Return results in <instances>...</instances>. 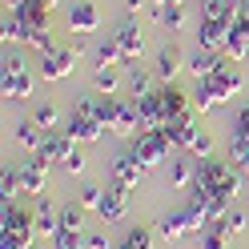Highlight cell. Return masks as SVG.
<instances>
[{"mask_svg":"<svg viewBox=\"0 0 249 249\" xmlns=\"http://www.w3.org/2000/svg\"><path fill=\"white\" fill-rule=\"evenodd\" d=\"M241 177L229 161H217V157H205V161H197V189H205V193H217V197H241Z\"/></svg>","mask_w":249,"mask_h":249,"instance_id":"6da1fadb","label":"cell"},{"mask_svg":"<svg viewBox=\"0 0 249 249\" xmlns=\"http://www.w3.org/2000/svg\"><path fill=\"white\" fill-rule=\"evenodd\" d=\"M0 237L17 241V245H33L36 237V209H24V205H0Z\"/></svg>","mask_w":249,"mask_h":249,"instance_id":"7a4b0ae2","label":"cell"},{"mask_svg":"<svg viewBox=\"0 0 249 249\" xmlns=\"http://www.w3.org/2000/svg\"><path fill=\"white\" fill-rule=\"evenodd\" d=\"M169 149H173V145H169L157 129H141L137 137H129V153H133V157L141 161L145 169L165 165V161H169Z\"/></svg>","mask_w":249,"mask_h":249,"instance_id":"3957f363","label":"cell"},{"mask_svg":"<svg viewBox=\"0 0 249 249\" xmlns=\"http://www.w3.org/2000/svg\"><path fill=\"white\" fill-rule=\"evenodd\" d=\"M161 137L173 149H181V153H189L193 149V141L201 137V129H197V121H193V113H185V117H173V121H165V129H157Z\"/></svg>","mask_w":249,"mask_h":249,"instance_id":"277c9868","label":"cell"},{"mask_svg":"<svg viewBox=\"0 0 249 249\" xmlns=\"http://www.w3.org/2000/svg\"><path fill=\"white\" fill-rule=\"evenodd\" d=\"M65 24H69V33L89 36V33H97V28H101V12H97L92 0H72L69 12H65Z\"/></svg>","mask_w":249,"mask_h":249,"instance_id":"5b68a950","label":"cell"},{"mask_svg":"<svg viewBox=\"0 0 249 249\" xmlns=\"http://www.w3.org/2000/svg\"><path fill=\"white\" fill-rule=\"evenodd\" d=\"M76 141L65 133V129H56V133H44V141H40V149H36V157L44 161V165H65L69 157H72V149Z\"/></svg>","mask_w":249,"mask_h":249,"instance_id":"8992f818","label":"cell"},{"mask_svg":"<svg viewBox=\"0 0 249 249\" xmlns=\"http://www.w3.org/2000/svg\"><path fill=\"white\" fill-rule=\"evenodd\" d=\"M181 69H185L181 49H177L173 40L161 44V49H157V60H153V72H157V81H161V85H173V76H177Z\"/></svg>","mask_w":249,"mask_h":249,"instance_id":"52a82bcc","label":"cell"},{"mask_svg":"<svg viewBox=\"0 0 249 249\" xmlns=\"http://www.w3.org/2000/svg\"><path fill=\"white\" fill-rule=\"evenodd\" d=\"M145 173H149V169L137 161L133 153H121V157L113 161V185H121V189H137Z\"/></svg>","mask_w":249,"mask_h":249,"instance_id":"ba28073f","label":"cell"},{"mask_svg":"<svg viewBox=\"0 0 249 249\" xmlns=\"http://www.w3.org/2000/svg\"><path fill=\"white\" fill-rule=\"evenodd\" d=\"M97 217H101L105 225H117V221H124V217H129V189H121V185H113V189L105 193V201H101Z\"/></svg>","mask_w":249,"mask_h":249,"instance_id":"9c48e42d","label":"cell"},{"mask_svg":"<svg viewBox=\"0 0 249 249\" xmlns=\"http://www.w3.org/2000/svg\"><path fill=\"white\" fill-rule=\"evenodd\" d=\"M157 105H161L165 121H173V117H185V113H193V105H189V92H181L177 85H161V89H157Z\"/></svg>","mask_w":249,"mask_h":249,"instance_id":"30bf717a","label":"cell"},{"mask_svg":"<svg viewBox=\"0 0 249 249\" xmlns=\"http://www.w3.org/2000/svg\"><path fill=\"white\" fill-rule=\"evenodd\" d=\"M65 133L72 137V141H85V145H97L101 137L108 133L101 121H92V117H81V113H72L69 121H65Z\"/></svg>","mask_w":249,"mask_h":249,"instance_id":"8fae6325","label":"cell"},{"mask_svg":"<svg viewBox=\"0 0 249 249\" xmlns=\"http://www.w3.org/2000/svg\"><path fill=\"white\" fill-rule=\"evenodd\" d=\"M185 233H205L189 209H177V213L161 217V237H165V241H177V237H185Z\"/></svg>","mask_w":249,"mask_h":249,"instance_id":"7c38bea8","label":"cell"},{"mask_svg":"<svg viewBox=\"0 0 249 249\" xmlns=\"http://www.w3.org/2000/svg\"><path fill=\"white\" fill-rule=\"evenodd\" d=\"M113 40L121 44L124 60H137V56L145 53V33H141V24H137V20H124L117 33H113Z\"/></svg>","mask_w":249,"mask_h":249,"instance_id":"4fadbf2b","label":"cell"},{"mask_svg":"<svg viewBox=\"0 0 249 249\" xmlns=\"http://www.w3.org/2000/svg\"><path fill=\"white\" fill-rule=\"evenodd\" d=\"M72 60H76L72 49H56L53 56H40V81H65L72 72Z\"/></svg>","mask_w":249,"mask_h":249,"instance_id":"5bb4252c","label":"cell"},{"mask_svg":"<svg viewBox=\"0 0 249 249\" xmlns=\"http://www.w3.org/2000/svg\"><path fill=\"white\" fill-rule=\"evenodd\" d=\"M17 173H20V189H24V193H33V197H40V193H44V177H49V165H44L36 153H33V161H24V165L17 169Z\"/></svg>","mask_w":249,"mask_h":249,"instance_id":"9a60e30c","label":"cell"},{"mask_svg":"<svg viewBox=\"0 0 249 249\" xmlns=\"http://www.w3.org/2000/svg\"><path fill=\"white\" fill-rule=\"evenodd\" d=\"M36 233H40V237H56V233H60V209L44 193L36 197Z\"/></svg>","mask_w":249,"mask_h":249,"instance_id":"2e32d148","label":"cell"},{"mask_svg":"<svg viewBox=\"0 0 249 249\" xmlns=\"http://www.w3.org/2000/svg\"><path fill=\"white\" fill-rule=\"evenodd\" d=\"M233 65H241V60H249V28L245 24H229L225 33V49H221Z\"/></svg>","mask_w":249,"mask_h":249,"instance_id":"e0dca14e","label":"cell"},{"mask_svg":"<svg viewBox=\"0 0 249 249\" xmlns=\"http://www.w3.org/2000/svg\"><path fill=\"white\" fill-rule=\"evenodd\" d=\"M225 33H229V24H217V20H201V24H197V49L221 53V49H225Z\"/></svg>","mask_w":249,"mask_h":249,"instance_id":"ac0fdd59","label":"cell"},{"mask_svg":"<svg viewBox=\"0 0 249 249\" xmlns=\"http://www.w3.org/2000/svg\"><path fill=\"white\" fill-rule=\"evenodd\" d=\"M137 101V117H141V129H165V113L157 105V89L149 97H133Z\"/></svg>","mask_w":249,"mask_h":249,"instance_id":"d6986e66","label":"cell"},{"mask_svg":"<svg viewBox=\"0 0 249 249\" xmlns=\"http://www.w3.org/2000/svg\"><path fill=\"white\" fill-rule=\"evenodd\" d=\"M201 20L233 24L237 20V0H201Z\"/></svg>","mask_w":249,"mask_h":249,"instance_id":"ffe728a7","label":"cell"},{"mask_svg":"<svg viewBox=\"0 0 249 249\" xmlns=\"http://www.w3.org/2000/svg\"><path fill=\"white\" fill-rule=\"evenodd\" d=\"M213 81H217V89H221V101H233V97L241 92V72L233 69V60H229V56L221 60V69L213 72Z\"/></svg>","mask_w":249,"mask_h":249,"instance_id":"44dd1931","label":"cell"},{"mask_svg":"<svg viewBox=\"0 0 249 249\" xmlns=\"http://www.w3.org/2000/svg\"><path fill=\"white\" fill-rule=\"evenodd\" d=\"M221 60H225V53H209V49H197V53L189 56V65H185V69H189V72L197 76V81H201V76H213L217 69H221Z\"/></svg>","mask_w":249,"mask_h":249,"instance_id":"7402d4cb","label":"cell"},{"mask_svg":"<svg viewBox=\"0 0 249 249\" xmlns=\"http://www.w3.org/2000/svg\"><path fill=\"white\" fill-rule=\"evenodd\" d=\"M153 76H157V72H149V69H141V65H133V60L124 65V85H129L133 97H149V92H153Z\"/></svg>","mask_w":249,"mask_h":249,"instance_id":"603a6c76","label":"cell"},{"mask_svg":"<svg viewBox=\"0 0 249 249\" xmlns=\"http://www.w3.org/2000/svg\"><path fill=\"white\" fill-rule=\"evenodd\" d=\"M193 181H197V161H189V157L169 161V185L173 189H193Z\"/></svg>","mask_w":249,"mask_h":249,"instance_id":"cb8c5ba5","label":"cell"},{"mask_svg":"<svg viewBox=\"0 0 249 249\" xmlns=\"http://www.w3.org/2000/svg\"><path fill=\"white\" fill-rule=\"evenodd\" d=\"M92 89H97L101 97H117V89H121V69H117V65H97V69H92Z\"/></svg>","mask_w":249,"mask_h":249,"instance_id":"d4e9b609","label":"cell"},{"mask_svg":"<svg viewBox=\"0 0 249 249\" xmlns=\"http://www.w3.org/2000/svg\"><path fill=\"white\" fill-rule=\"evenodd\" d=\"M153 17L165 24V33H181V28L189 24V17H185V4H169V8H157V4H153Z\"/></svg>","mask_w":249,"mask_h":249,"instance_id":"484cf974","label":"cell"},{"mask_svg":"<svg viewBox=\"0 0 249 249\" xmlns=\"http://www.w3.org/2000/svg\"><path fill=\"white\" fill-rule=\"evenodd\" d=\"M40 141H44V129H40L36 121H20V124H17V145H20V149L36 153V149H40Z\"/></svg>","mask_w":249,"mask_h":249,"instance_id":"4316f807","label":"cell"},{"mask_svg":"<svg viewBox=\"0 0 249 249\" xmlns=\"http://www.w3.org/2000/svg\"><path fill=\"white\" fill-rule=\"evenodd\" d=\"M4 97L8 101H28V97H33V72L4 76Z\"/></svg>","mask_w":249,"mask_h":249,"instance_id":"83f0119b","label":"cell"},{"mask_svg":"<svg viewBox=\"0 0 249 249\" xmlns=\"http://www.w3.org/2000/svg\"><path fill=\"white\" fill-rule=\"evenodd\" d=\"M33 121L40 124L44 133H56V124H60V108H56L53 101H40V105L33 108Z\"/></svg>","mask_w":249,"mask_h":249,"instance_id":"f1b7e54d","label":"cell"},{"mask_svg":"<svg viewBox=\"0 0 249 249\" xmlns=\"http://www.w3.org/2000/svg\"><path fill=\"white\" fill-rule=\"evenodd\" d=\"M229 165L249 177V141H245V137H233V141H229Z\"/></svg>","mask_w":249,"mask_h":249,"instance_id":"f546056e","label":"cell"},{"mask_svg":"<svg viewBox=\"0 0 249 249\" xmlns=\"http://www.w3.org/2000/svg\"><path fill=\"white\" fill-rule=\"evenodd\" d=\"M20 193H24V189H20V173L4 165V173H0V197H4V205H12Z\"/></svg>","mask_w":249,"mask_h":249,"instance_id":"4dcf8cb0","label":"cell"},{"mask_svg":"<svg viewBox=\"0 0 249 249\" xmlns=\"http://www.w3.org/2000/svg\"><path fill=\"white\" fill-rule=\"evenodd\" d=\"M97 65H129V60H124V53H121V44L117 40H101L97 44Z\"/></svg>","mask_w":249,"mask_h":249,"instance_id":"1f68e13d","label":"cell"},{"mask_svg":"<svg viewBox=\"0 0 249 249\" xmlns=\"http://www.w3.org/2000/svg\"><path fill=\"white\" fill-rule=\"evenodd\" d=\"M0 40H4V49L24 40V20L17 17V12H12V17H4V24H0Z\"/></svg>","mask_w":249,"mask_h":249,"instance_id":"d6a6232c","label":"cell"},{"mask_svg":"<svg viewBox=\"0 0 249 249\" xmlns=\"http://www.w3.org/2000/svg\"><path fill=\"white\" fill-rule=\"evenodd\" d=\"M53 249H89V237L81 229H60L53 237Z\"/></svg>","mask_w":249,"mask_h":249,"instance_id":"836d02e7","label":"cell"},{"mask_svg":"<svg viewBox=\"0 0 249 249\" xmlns=\"http://www.w3.org/2000/svg\"><path fill=\"white\" fill-rule=\"evenodd\" d=\"M117 249H153V233H149L145 225H137V229L124 233V241H121Z\"/></svg>","mask_w":249,"mask_h":249,"instance_id":"e575fe53","label":"cell"},{"mask_svg":"<svg viewBox=\"0 0 249 249\" xmlns=\"http://www.w3.org/2000/svg\"><path fill=\"white\" fill-rule=\"evenodd\" d=\"M85 205L76 201V205H60V229H85Z\"/></svg>","mask_w":249,"mask_h":249,"instance_id":"d590c367","label":"cell"},{"mask_svg":"<svg viewBox=\"0 0 249 249\" xmlns=\"http://www.w3.org/2000/svg\"><path fill=\"white\" fill-rule=\"evenodd\" d=\"M76 201H81L85 209H92V213H97V209H101V201H105V189H97V185H85Z\"/></svg>","mask_w":249,"mask_h":249,"instance_id":"8d00e7d4","label":"cell"},{"mask_svg":"<svg viewBox=\"0 0 249 249\" xmlns=\"http://www.w3.org/2000/svg\"><path fill=\"white\" fill-rule=\"evenodd\" d=\"M20 72H28L24 56H20V53H8V49H4V76H20Z\"/></svg>","mask_w":249,"mask_h":249,"instance_id":"74e56055","label":"cell"},{"mask_svg":"<svg viewBox=\"0 0 249 249\" xmlns=\"http://www.w3.org/2000/svg\"><path fill=\"white\" fill-rule=\"evenodd\" d=\"M225 225H229V233H233V237H237V233H245V225H249V213H245V209H229Z\"/></svg>","mask_w":249,"mask_h":249,"instance_id":"f35d334b","label":"cell"},{"mask_svg":"<svg viewBox=\"0 0 249 249\" xmlns=\"http://www.w3.org/2000/svg\"><path fill=\"white\" fill-rule=\"evenodd\" d=\"M189 157H201V161H205V157H213V137H209V133H201L197 141H193V149H189Z\"/></svg>","mask_w":249,"mask_h":249,"instance_id":"ab89813d","label":"cell"},{"mask_svg":"<svg viewBox=\"0 0 249 249\" xmlns=\"http://www.w3.org/2000/svg\"><path fill=\"white\" fill-rule=\"evenodd\" d=\"M225 241H229V237H221L217 229H205V233H201V249H225Z\"/></svg>","mask_w":249,"mask_h":249,"instance_id":"60d3db41","label":"cell"},{"mask_svg":"<svg viewBox=\"0 0 249 249\" xmlns=\"http://www.w3.org/2000/svg\"><path fill=\"white\" fill-rule=\"evenodd\" d=\"M60 169H65L69 177H81V173H85V157H81V153H72V157H69L65 165H60Z\"/></svg>","mask_w":249,"mask_h":249,"instance_id":"b9f144b4","label":"cell"},{"mask_svg":"<svg viewBox=\"0 0 249 249\" xmlns=\"http://www.w3.org/2000/svg\"><path fill=\"white\" fill-rule=\"evenodd\" d=\"M89 249H113L108 245V233H89Z\"/></svg>","mask_w":249,"mask_h":249,"instance_id":"7bdbcfd3","label":"cell"},{"mask_svg":"<svg viewBox=\"0 0 249 249\" xmlns=\"http://www.w3.org/2000/svg\"><path fill=\"white\" fill-rule=\"evenodd\" d=\"M124 8H129V12H141V8H153V0H124Z\"/></svg>","mask_w":249,"mask_h":249,"instance_id":"ee69618b","label":"cell"},{"mask_svg":"<svg viewBox=\"0 0 249 249\" xmlns=\"http://www.w3.org/2000/svg\"><path fill=\"white\" fill-rule=\"evenodd\" d=\"M153 4H157V8H169V4H177V0H153Z\"/></svg>","mask_w":249,"mask_h":249,"instance_id":"f6af8a7d","label":"cell"},{"mask_svg":"<svg viewBox=\"0 0 249 249\" xmlns=\"http://www.w3.org/2000/svg\"><path fill=\"white\" fill-rule=\"evenodd\" d=\"M20 4H24V0H8V8H12V12H17V8H20Z\"/></svg>","mask_w":249,"mask_h":249,"instance_id":"bcb514c9","label":"cell"},{"mask_svg":"<svg viewBox=\"0 0 249 249\" xmlns=\"http://www.w3.org/2000/svg\"><path fill=\"white\" fill-rule=\"evenodd\" d=\"M245 205H249V189H245Z\"/></svg>","mask_w":249,"mask_h":249,"instance_id":"7dc6e473","label":"cell"},{"mask_svg":"<svg viewBox=\"0 0 249 249\" xmlns=\"http://www.w3.org/2000/svg\"><path fill=\"white\" fill-rule=\"evenodd\" d=\"M49 4H56V0H49Z\"/></svg>","mask_w":249,"mask_h":249,"instance_id":"c3c4849f","label":"cell"},{"mask_svg":"<svg viewBox=\"0 0 249 249\" xmlns=\"http://www.w3.org/2000/svg\"><path fill=\"white\" fill-rule=\"evenodd\" d=\"M237 4H241V0H237Z\"/></svg>","mask_w":249,"mask_h":249,"instance_id":"681fc988","label":"cell"}]
</instances>
